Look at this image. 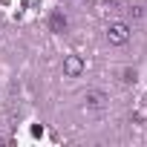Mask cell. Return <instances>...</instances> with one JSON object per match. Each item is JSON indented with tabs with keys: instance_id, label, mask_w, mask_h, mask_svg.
Returning <instances> with one entry per match:
<instances>
[{
	"instance_id": "obj_1",
	"label": "cell",
	"mask_w": 147,
	"mask_h": 147,
	"mask_svg": "<svg viewBox=\"0 0 147 147\" xmlns=\"http://www.w3.org/2000/svg\"><path fill=\"white\" fill-rule=\"evenodd\" d=\"M107 38H110V43H115V46H124L127 40H130V26L127 23H110V29H107Z\"/></svg>"
},
{
	"instance_id": "obj_2",
	"label": "cell",
	"mask_w": 147,
	"mask_h": 147,
	"mask_svg": "<svg viewBox=\"0 0 147 147\" xmlns=\"http://www.w3.org/2000/svg\"><path fill=\"white\" fill-rule=\"evenodd\" d=\"M107 101H110V98H107L101 90H87V95H84V104H87L90 110H104Z\"/></svg>"
},
{
	"instance_id": "obj_3",
	"label": "cell",
	"mask_w": 147,
	"mask_h": 147,
	"mask_svg": "<svg viewBox=\"0 0 147 147\" xmlns=\"http://www.w3.org/2000/svg\"><path fill=\"white\" fill-rule=\"evenodd\" d=\"M81 72H84V61H81L78 55H69V58L63 61V75H66V78H78Z\"/></svg>"
},
{
	"instance_id": "obj_4",
	"label": "cell",
	"mask_w": 147,
	"mask_h": 147,
	"mask_svg": "<svg viewBox=\"0 0 147 147\" xmlns=\"http://www.w3.org/2000/svg\"><path fill=\"white\" fill-rule=\"evenodd\" d=\"M49 26H52V32H63V29H66V15H63V12H52Z\"/></svg>"
},
{
	"instance_id": "obj_5",
	"label": "cell",
	"mask_w": 147,
	"mask_h": 147,
	"mask_svg": "<svg viewBox=\"0 0 147 147\" xmlns=\"http://www.w3.org/2000/svg\"><path fill=\"white\" fill-rule=\"evenodd\" d=\"M101 3H104L107 9H115V6H121V0H101Z\"/></svg>"
},
{
	"instance_id": "obj_6",
	"label": "cell",
	"mask_w": 147,
	"mask_h": 147,
	"mask_svg": "<svg viewBox=\"0 0 147 147\" xmlns=\"http://www.w3.org/2000/svg\"><path fill=\"white\" fill-rule=\"evenodd\" d=\"M127 12H130L133 18H141V15H144V12H141V6H133V9H127Z\"/></svg>"
}]
</instances>
